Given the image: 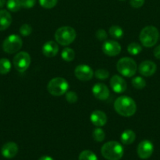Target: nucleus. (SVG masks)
<instances>
[{"mask_svg": "<svg viewBox=\"0 0 160 160\" xmlns=\"http://www.w3.org/2000/svg\"><path fill=\"white\" fill-rule=\"evenodd\" d=\"M57 3V0H39V4L45 9H52Z\"/></svg>", "mask_w": 160, "mask_h": 160, "instance_id": "nucleus-29", "label": "nucleus"}, {"mask_svg": "<svg viewBox=\"0 0 160 160\" xmlns=\"http://www.w3.org/2000/svg\"><path fill=\"white\" fill-rule=\"evenodd\" d=\"M39 160H54V159H53L52 157H50V156H42V157H41Z\"/></svg>", "mask_w": 160, "mask_h": 160, "instance_id": "nucleus-36", "label": "nucleus"}, {"mask_svg": "<svg viewBox=\"0 0 160 160\" xmlns=\"http://www.w3.org/2000/svg\"><path fill=\"white\" fill-rule=\"evenodd\" d=\"M110 85L115 93L121 94L127 88V84L125 80L119 75H114L110 80Z\"/></svg>", "mask_w": 160, "mask_h": 160, "instance_id": "nucleus-13", "label": "nucleus"}, {"mask_svg": "<svg viewBox=\"0 0 160 160\" xmlns=\"http://www.w3.org/2000/svg\"><path fill=\"white\" fill-rule=\"evenodd\" d=\"M69 84L63 78H54L50 81L47 84L49 93L54 96H61L67 92Z\"/></svg>", "mask_w": 160, "mask_h": 160, "instance_id": "nucleus-6", "label": "nucleus"}, {"mask_svg": "<svg viewBox=\"0 0 160 160\" xmlns=\"http://www.w3.org/2000/svg\"><path fill=\"white\" fill-rule=\"evenodd\" d=\"M136 139V134L132 130H125L121 134V142L124 145H130Z\"/></svg>", "mask_w": 160, "mask_h": 160, "instance_id": "nucleus-19", "label": "nucleus"}, {"mask_svg": "<svg viewBox=\"0 0 160 160\" xmlns=\"http://www.w3.org/2000/svg\"><path fill=\"white\" fill-rule=\"evenodd\" d=\"M95 77L99 80H106L108 79V77H109V72L107 70L104 69H98V70H96V72L94 73Z\"/></svg>", "mask_w": 160, "mask_h": 160, "instance_id": "nucleus-28", "label": "nucleus"}, {"mask_svg": "<svg viewBox=\"0 0 160 160\" xmlns=\"http://www.w3.org/2000/svg\"><path fill=\"white\" fill-rule=\"evenodd\" d=\"M11 70L10 61L6 58L0 59V74H7Z\"/></svg>", "mask_w": 160, "mask_h": 160, "instance_id": "nucleus-20", "label": "nucleus"}, {"mask_svg": "<svg viewBox=\"0 0 160 160\" xmlns=\"http://www.w3.org/2000/svg\"><path fill=\"white\" fill-rule=\"evenodd\" d=\"M42 51L44 56H46V57H54L57 55L58 52H59V46L56 44V42H53V41H49L44 44Z\"/></svg>", "mask_w": 160, "mask_h": 160, "instance_id": "nucleus-16", "label": "nucleus"}, {"mask_svg": "<svg viewBox=\"0 0 160 160\" xmlns=\"http://www.w3.org/2000/svg\"><path fill=\"white\" fill-rule=\"evenodd\" d=\"M96 37H97V38L98 40L104 41L108 38V34H107L106 31L104 29H99L96 32Z\"/></svg>", "mask_w": 160, "mask_h": 160, "instance_id": "nucleus-33", "label": "nucleus"}, {"mask_svg": "<svg viewBox=\"0 0 160 160\" xmlns=\"http://www.w3.org/2000/svg\"><path fill=\"white\" fill-rule=\"evenodd\" d=\"M31 32H32V28L31 25L28 24V23H24L20 28V33L24 37H27L31 34Z\"/></svg>", "mask_w": 160, "mask_h": 160, "instance_id": "nucleus-30", "label": "nucleus"}, {"mask_svg": "<svg viewBox=\"0 0 160 160\" xmlns=\"http://www.w3.org/2000/svg\"><path fill=\"white\" fill-rule=\"evenodd\" d=\"M55 40L61 45H68L75 41L76 38V32L72 27L64 26L59 28L54 34Z\"/></svg>", "mask_w": 160, "mask_h": 160, "instance_id": "nucleus-4", "label": "nucleus"}, {"mask_svg": "<svg viewBox=\"0 0 160 160\" xmlns=\"http://www.w3.org/2000/svg\"><path fill=\"white\" fill-rule=\"evenodd\" d=\"M94 73L89 66L81 64L75 67V75L78 80L83 81H88L92 79Z\"/></svg>", "mask_w": 160, "mask_h": 160, "instance_id": "nucleus-9", "label": "nucleus"}, {"mask_svg": "<svg viewBox=\"0 0 160 160\" xmlns=\"http://www.w3.org/2000/svg\"><path fill=\"white\" fill-rule=\"evenodd\" d=\"M159 38L158 29L154 26H147L141 30L139 38L144 47L151 48L157 43Z\"/></svg>", "mask_w": 160, "mask_h": 160, "instance_id": "nucleus-3", "label": "nucleus"}, {"mask_svg": "<svg viewBox=\"0 0 160 160\" xmlns=\"http://www.w3.org/2000/svg\"><path fill=\"white\" fill-rule=\"evenodd\" d=\"M78 160H98L97 156L89 150H85L80 153Z\"/></svg>", "mask_w": 160, "mask_h": 160, "instance_id": "nucleus-26", "label": "nucleus"}, {"mask_svg": "<svg viewBox=\"0 0 160 160\" xmlns=\"http://www.w3.org/2000/svg\"><path fill=\"white\" fill-rule=\"evenodd\" d=\"M6 4V0H0V8H3Z\"/></svg>", "mask_w": 160, "mask_h": 160, "instance_id": "nucleus-37", "label": "nucleus"}, {"mask_svg": "<svg viewBox=\"0 0 160 160\" xmlns=\"http://www.w3.org/2000/svg\"><path fill=\"white\" fill-rule=\"evenodd\" d=\"M23 42L20 36L17 34H10L4 40L3 44V51L9 54H13L21 48Z\"/></svg>", "mask_w": 160, "mask_h": 160, "instance_id": "nucleus-7", "label": "nucleus"}, {"mask_svg": "<svg viewBox=\"0 0 160 160\" xmlns=\"http://www.w3.org/2000/svg\"><path fill=\"white\" fill-rule=\"evenodd\" d=\"M17 152H18V146L15 142H7L2 147L1 153L3 157L6 159H12L16 156Z\"/></svg>", "mask_w": 160, "mask_h": 160, "instance_id": "nucleus-15", "label": "nucleus"}, {"mask_svg": "<svg viewBox=\"0 0 160 160\" xmlns=\"http://www.w3.org/2000/svg\"><path fill=\"white\" fill-rule=\"evenodd\" d=\"M137 155L141 159H147L152 156L154 152V145L150 141L144 140L139 143L137 146Z\"/></svg>", "mask_w": 160, "mask_h": 160, "instance_id": "nucleus-10", "label": "nucleus"}, {"mask_svg": "<svg viewBox=\"0 0 160 160\" xmlns=\"http://www.w3.org/2000/svg\"><path fill=\"white\" fill-rule=\"evenodd\" d=\"M20 2H21L22 7L25 9H30L35 5L36 0H20Z\"/></svg>", "mask_w": 160, "mask_h": 160, "instance_id": "nucleus-32", "label": "nucleus"}, {"mask_svg": "<svg viewBox=\"0 0 160 160\" xmlns=\"http://www.w3.org/2000/svg\"><path fill=\"white\" fill-rule=\"evenodd\" d=\"M116 68L119 73L126 78L134 76L137 70L136 62L130 57H123L119 59L116 65Z\"/></svg>", "mask_w": 160, "mask_h": 160, "instance_id": "nucleus-5", "label": "nucleus"}, {"mask_svg": "<svg viewBox=\"0 0 160 160\" xmlns=\"http://www.w3.org/2000/svg\"><path fill=\"white\" fill-rule=\"evenodd\" d=\"M145 0H130V4L133 8H140L144 4Z\"/></svg>", "mask_w": 160, "mask_h": 160, "instance_id": "nucleus-34", "label": "nucleus"}, {"mask_svg": "<svg viewBox=\"0 0 160 160\" xmlns=\"http://www.w3.org/2000/svg\"><path fill=\"white\" fill-rule=\"evenodd\" d=\"M65 98L69 103H75L78 100V95L75 92H67L65 93Z\"/></svg>", "mask_w": 160, "mask_h": 160, "instance_id": "nucleus-31", "label": "nucleus"}, {"mask_svg": "<svg viewBox=\"0 0 160 160\" xmlns=\"http://www.w3.org/2000/svg\"><path fill=\"white\" fill-rule=\"evenodd\" d=\"M6 7L11 12H17L22 7L21 2L20 0H8L6 2Z\"/></svg>", "mask_w": 160, "mask_h": 160, "instance_id": "nucleus-23", "label": "nucleus"}, {"mask_svg": "<svg viewBox=\"0 0 160 160\" xmlns=\"http://www.w3.org/2000/svg\"><path fill=\"white\" fill-rule=\"evenodd\" d=\"M92 92L95 98L102 101L108 99L110 95V91L108 88L102 83H97L94 84L92 88Z\"/></svg>", "mask_w": 160, "mask_h": 160, "instance_id": "nucleus-12", "label": "nucleus"}, {"mask_svg": "<svg viewBox=\"0 0 160 160\" xmlns=\"http://www.w3.org/2000/svg\"><path fill=\"white\" fill-rule=\"evenodd\" d=\"M109 34L114 38L119 39L122 38L124 32L122 28H120L119 26H117V25H114V26H111L109 28Z\"/></svg>", "mask_w": 160, "mask_h": 160, "instance_id": "nucleus-21", "label": "nucleus"}, {"mask_svg": "<svg viewBox=\"0 0 160 160\" xmlns=\"http://www.w3.org/2000/svg\"><path fill=\"white\" fill-rule=\"evenodd\" d=\"M157 70L156 64L151 60H145L140 64L138 67L140 73L144 77L152 76Z\"/></svg>", "mask_w": 160, "mask_h": 160, "instance_id": "nucleus-14", "label": "nucleus"}, {"mask_svg": "<svg viewBox=\"0 0 160 160\" xmlns=\"http://www.w3.org/2000/svg\"><path fill=\"white\" fill-rule=\"evenodd\" d=\"M120 1H125V0H120Z\"/></svg>", "mask_w": 160, "mask_h": 160, "instance_id": "nucleus-38", "label": "nucleus"}, {"mask_svg": "<svg viewBox=\"0 0 160 160\" xmlns=\"http://www.w3.org/2000/svg\"><path fill=\"white\" fill-rule=\"evenodd\" d=\"M90 120L94 126L103 127L107 123V115L100 110H95L91 113Z\"/></svg>", "mask_w": 160, "mask_h": 160, "instance_id": "nucleus-17", "label": "nucleus"}, {"mask_svg": "<svg viewBox=\"0 0 160 160\" xmlns=\"http://www.w3.org/2000/svg\"><path fill=\"white\" fill-rule=\"evenodd\" d=\"M12 23L11 14L6 9H0V31H5Z\"/></svg>", "mask_w": 160, "mask_h": 160, "instance_id": "nucleus-18", "label": "nucleus"}, {"mask_svg": "<svg viewBox=\"0 0 160 160\" xmlns=\"http://www.w3.org/2000/svg\"><path fill=\"white\" fill-rule=\"evenodd\" d=\"M153 54H154V56H155L156 59H160V45H158V46L154 49Z\"/></svg>", "mask_w": 160, "mask_h": 160, "instance_id": "nucleus-35", "label": "nucleus"}, {"mask_svg": "<svg viewBox=\"0 0 160 160\" xmlns=\"http://www.w3.org/2000/svg\"><path fill=\"white\" fill-rule=\"evenodd\" d=\"M123 153L122 145L115 141L106 142L101 148L102 156L108 160H119Z\"/></svg>", "mask_w": 160, "mask_h": 160, "instance_id": "nucleus-2", "label": "nucleus"}, {"mask_svg": "<svg viewBox=\"0 0 160 160\" xmlns=\"http://www.w3.org/2000/svg\"><path fill=\"white\" fill-rule=\"evenodd\" d=\"M127 51L130 55L137 56L142 51V47L140 44L136 43V42H132L127 47Z\"/></svg>", "mask_w": 160, "mask_h": 160, "instance_id": "nucleus-24", "label": "nucleus"}, {"mask_svg": "<svg viewBox=\"0 0 160 160\" xmlns=\"http://www.w3.org/2000/svg\"><path fill=\"white\" fill-rule=\"evenodd\" d=\"M104 53L108 56H116L120 53L121 45L115 41H107L102 45Z\"/></svg>", "mask_w": 160, "mask_h": 160, "instance_id": "nucleus-11", "label": "nucleus"}, {"mask_svg": "<svg viewBox=\"0 0 160 160\" xmlns=\"http://www.w3.org/2000/svg\"><path fill=\"white\" fill-rule=\"evenodd\" d=\"M13 63L17 71L24 73L31 64V56L26 52H20L13 57Z\"/></svg>", "mask_w": 160, "mask_h": 160, "instance_id": "nucleus-8", "label": "nucleus"}, {"mask_svg": "<svg viewBox=\"0 0 160 160\" xmlns=\"http://www.w3.org/2000/svg\"><path fill=\"white\" fill-rule=\"evenodd\" d=\"M92 136L94 141H96L97 142H101L105 138V132L104 131L103 129H101V128H100L98 127V128L93 130Z\"/></svg>", "mask_w": 160, "mask_h": 160, "instance_id": "nucleus-25", "label": "nucleus"}, {"mask_svg": "<svg viewBox=\"0 0 160 160\" xmlns=\"http://www.w3.org/2000/svg\"><path fill=\"white\" fill-rule=\"evenodd\" d=\"M115 110L120 116L125 117H132L136 111V102L128 96H120L115 101Z\"/></svg>", "mask_w": 160, "mask_h": 160, "instance_id": "nucleus-1", "label": "nucleus"}, {"mask_svg": "<svg viewBox=\"0 0 160 160\" xmlns=\"http://www.w3.org/2000/svg\"><path fill=\"white\" fill-rule=\"evenodd\" d=\"M132 85L136 89H143L146 86V81L141 77H136L132 80Z\"/></svg>", "mask_w": 160, "mask_h": 160, "instance_id": "nucleus-27", "label": "nucleus"}, {"mask_svg": "<svg viewBox=\"0 0 160 160\" xmlns=\"http://www.w3.org/2000/svg\"><path fill=\"white\" fill-rule=\"evenodd\" d=\"M61 57L64 61L71 62L75 59V51L71 48H65L61 52Z\"/></svg>", "mask_w": 160, "mask_h": 160, "instance_id": "nucleus-22", "label": "nucleus"}]
</instances>
